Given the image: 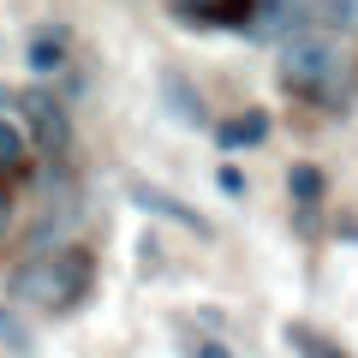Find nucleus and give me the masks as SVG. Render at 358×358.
<instances>
[{
  "mask_svg": "<svg viewBox=\"0 0 358 358\" xmlns=\"http://www.w3.org/2000/svg\"><path fill=\"white\" fill-rule=\"evenodd\" d=\"M275 84L293 102H310L322 114H352L358 102V48L329 30H293L275 48Z\"/></svg>",
  "mask_w": 358,
  "mask_h": 358,
  "instance_id": "f257e3e1",
  "label": "nucleus"
},
{
  "mask_svg": "<svg viewBox=\"0 0 358 358\" xmlns=\"http://www.w3.org/2000/svg\"><path fill=\"white\" fill-rule=\"evenodd\" d=\"M96 287V257L84 245H60V251L24 257L6 275V305L13 310H42V317H66L72 305H84Z\"/></svg>",
  "mask_w": 358,
  "mask_h": 358,
  "instance_id": "f03ea898",
  "label": "nucleus"
},
{
  "mask_svg": "<svg viewBox=\"0 0 358 358\" xmlns=\"http://www.w3.org/2000/svg\"><path fill=\"white\" fill-rule=\"evenodd\" d=\"M78 215H84V192H78V179L66 173V167H54L48 179H42V203H36V221L24 227V251L42 257V251H60L66 233L78 227Z\"/></svg>",
  "mask_w": 358,
  "mask_h": 358,
  "instance_id": "7ed1b4c3",
  "label": "nucleus"
},
{
  "mask_svg": "<svg viewBox=\"0 0 358 358\" xmlns=\"http://www.w3.org/2000/svg\"><path fill=\"white\" fill-rule=\"evenodd\" d=\"M18 120H24V143L48 155V167H60L72 150V108L54 90H18Z\"/></svg>",
  "mask_w": 358,
  "mask_h": 358,
  "instance_id": "20e7f679",
  "label": "nucleus"
},
{
  "mask_svg": "<svg viewBox=\"0 0 358 358\" xmlns=\"http://www.w3.org/2000/svg\"><path fill=\"white\" fill-rule=\"evenodd\" d=\"M293 30H305V0H251L245 42H275V48H281Z\"/></svg>",
  "mask_w": 358,
  "mask_h": 358,
  "instance_id": "39448f33",
  "label": "nucleus"
},
{
  "mask_svg": "<svg viewBox=\"0 0 358 358\" xmlns=\"http://www.w3.org/2000/svg\"><path fill=\"white\" fill-rule=\"evenodd\" d=\"M126 197L143 209V215H162V221H173V227H185V233H197V239H209V221L197 215L192 203H179L173 192H162V185H150V179H126Z\"/></svg>",
  "mask_w": 358,
  "mask_h": 358,
  "instance_id": "423d86ee",
  "label": "nucleus"
},
{
  "mask_svg": "<svg viewBox=\"0 0 358 358\" xmlns=\"http://www.w3.org/2000/svg\"><path fill=\"white\" fill-rule=\"evenodd\" d=\"M167 13L185 30H245L251 0H167Z\"/></svg>",
  "mask_w": 358,
  "mask_h": 358,
  "instance_id": "0eeeda50",
  "label": "nucleus"
},
{
  "mask_svg": "<svg viewBox=\"0 0 358 358\" xmlns=\"http://www.w3.org/2000/svg\"><path fill=\"white\" fill-rule=\"evenodd\" d=\"M155 84H162V102H167V114H173L179 126H192V131H203V126H209L203 96H197V84L179 72V66H162V78H155Z\"/></svg>",
  "mask_w": 358,
  "mask_h": 358,
  "instance_id": "6e6552de",
  "label": "nucleus"
},
{
  "mask_svg": "<svg viewBox=\"0 0 358 358\" xmlns=\"http://www.w3.org/2000/svg\"><path fill=\"white\" fill-rule=\"evenodd\" d=\"M66 60H72L66 24H42V30H30V42H24V66H30L36 78H54V72H66Z\"/></svg>",
  "mask_w": 358,
  "mask_h": 358,
  "instance_id": "1a4fd4ad",
  "label": "nucleus"
},
{
  "mask_svg": "<svg viewBox=\"0 0 358 358\" xmlns=\"http://www.w3.org/2000/svg\"><path fill=\"white\" fill-rule=\"evenodd\" d=\"M263 138H268V108H245V114H233V120H221V126H215V143H221V155L257 150Z\"/></svg>",
  "mask_w": 358,
  "mask_h": 358,
  "instance_id": "9d476101",
  "label": "nucleus"
},
{
  "mask_svg": "<svg viewBox=\"0 0 358 358\" xmlns=\"http://www.w3.org/2000/svg\"><path fill=\"white\" fill-rule=\"evenodd\" d=\"M287 197H293V209H322L329 203V173L317 162H293L287 167Z\"/></svg>",
  "mask_w": 358,
  "mask_h": 358,
  "instance_id": "9b49d317",
  "label": "nucleus"
},
{
  "mask_svg": "<svg viewBox=\"0 0 358 358\" xmlns=\"http://www.w3.org/2000/svg\"><path fill=\"white\" fill-rule=\"evenodd\" d=\"M310 13L305 18H317L310 30H329V36H341V42H358V0H305Z\"/></svg>",
  "mask_w": 358,
  "mask_h": 358,
  "instance_id": "f8f14e48",
  "label": "nucleus"
},
{
  "mask_svg": "<svg viewBox=\"0 0 358 358\" xmlns=\"http://www.w3.org/2000/svg\"><path fill=\"white\" fill-rule=\"evenodd\" d=\"M287 346H293L299 358H346V346L334 341V334L310 329V322H287Z\"/></svg>",
  "mask_w": 358,
  "mask_h": 358,
  "instance_id": "ddd939ff",
  "label": "nucleus"
},
{
  "mask_svg": "<svg viewBox=\"0 0 358 358\" xmlns=\"http://www.w3.org/2000/svg\"><path fill=\"white\" fill-rule=\"evenodd\" d=\"M18 173H30V143H24V131L13 120H0V185L18 179Z\"/></svg>",
  "mask_w": 358,
  "mask_h": 358,
  "instance_id": "4468645a",
  "label": "nucleus"
},
{
  "mask_svg": "<svg viewBox=\"0 0 358 358\" xmlns=\"http://www.w3.org/2000/svg\"><path fill=\"white\" fill-rule=\"evenodd\" d=\"M0 346H6V352H18V358L36 352V334H30V322L18 317L13 305H0Z\"/></svg>",
  "mask_w": 358,
  "mask_h": 358,
  "instance_id": "2eb2a0df",
  "label": "nucleus"
},
{
  "mask_svg": "<svg viewBox=\"0 0 358 358\" xmlns=\"http://www.w3.org/2000/svg\"><path fill=\"white\" fill-rule=\"evenodd\" d=\"M13 227H18V197L6 192V185H0V245L13 239Z\"/></svg>",
  "mask_w": 358,
  "mask_h": 358,
  "instance_id": "dca6fc26",
  "label": "nucleus"
},
{
  "mask_svg": "<svg viewBox=\"0 0 358 358\" xmlns=\"http://www.w3.org/2000/svg\"><path fill=\"white\" fill-rule=\"evenodd\" d=\"M215 185H221L227 197H245V173H239L233 162H221V167H215Z\"/></svg>",
  "mask_w": 358,
  "mask_h": 358,
  "instance_id": "f3484780",
  "label": "nucleus"
},
{
  "mask_svg": "<svg viewBox=\"0 0 358 358\" xmlns=\"http://www.w3.org/2000/svg\"><path fill=\"white\" fill-rule=\"evenodd\" d=\"M192 358H227V346H221V341H197Z\"/></svg>",
  "mask_w": 358,
  "mask_h": 358,
  "instance_id": "a211bd4d",
  "label": "nucleus"
},
{
  "mask_svg": "<svg viewBox=\"0 0 358 358\" xmlns=\"http://www.w3.org/2000/svg\"><path fill=\"white\" fill-rule=\"evenodd\" d=\"M6 108H18V90L13 84H0V114H6Z\"/></svg>",
  "mask_w": 358,
  "mask_h": 358,
  "instance_id": "6ab92c4d",
  "label": "nucleus"
}]
</instances>
